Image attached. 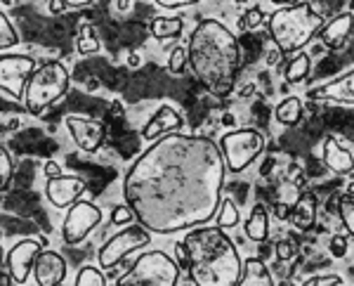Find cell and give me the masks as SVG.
<instances>
[{
  "mask_svg": "<svg viewBox=\"0 0 354 286\" xmlns=\"http://www.w3.org/2000/svg\"><path fill=\"white\" fill-rule=\"evenodd\" d=\"M85 192V182L76 175H57L48 177V185H45V194H48L50 204L57 208H68L73 202L81 199Z\"/></svg>",
  "mask_w": 354,
  "mask_h": 286,
  "instance_id": "13",
  "label": "cell"
},
{
  "mask_svg": "<svg viewBox=\"0 0 354 286\" xmlns=\"http://www.w3.org/2000/svg\"><path fill=\"white\" fill-rule=\"evenodd\" d=\"M322 159L326 163V168H330L333 173L338 175H352V168H354V157H352V150L345 147L338 137L328 135L324 140V150H322Z\"/></svg>",
  "mask_w": 354,
  "mask_h": 286,
  "instance_id": "18",
  "label": "cell"
},
{
  "mask_svg": "<svg viewBox=\"0 0 354 286\" xmlns=\"http://www.w3.org/2000/svg\"><path fill=\"white\" fill-rule=\"evenodd\" d=\"M222 123H225V125H232V123H234V116H232V114H225V116H222Z\"/></svg>",
  "mask_w": 354,
  "mask_h": 286,
  "instance_id": "47",
  "label": "cell"
},
{
  "mask_svg": "<svg viewBox=\"0 0 354 286\" xmlns=\"http://www.w3.org/2000/svg\"><path fill=\"white\" fill-rule=\"evenodd\" d=\"M239 284L243 286H272V272L267 270V265L260 258H245L241 262V277H239Z\"/></svg>",
  "mask_w": 354,
  "mask_h": 286,
  "instance_id": "20",
  "label": "cell"
},
{
  "mask_svg": "<svg viewBox=\"0 0 354 286\" xmlns=\"http://www.w3.org/2000/svg\"><path fill=\"white\" fill-rule=\"evenodd\" d=\"M272 3H277V5H295V3H302V0H272Z\"/></svg>",
  "mask_w": 354,
  "mask_h": 286,
  "instance_id": "46",
  "label": "cell"
},
{
  "mask_svg": "<svg viewBox=\"0 0 354 286\" xmlns=\"http://www.w3.org/2000/svg\"><path fill=\"white\" fill-rule=\"evenodd\" d=\"M182 125H185V118L180 116V111L170 105H163V107H158L156 114L145 123L142 137H145L147 142H153L168 133H180Z\"/></svg>",
  "mask_w": 354,
  "mask_h": 286,
  "instance_id": "16",
  "label": "cell"
},
{
  "mask_svg": "<svg viewBox=\"0 0 354 286\" xmlns=\"http://www.w3.org/2000/svg\"><path fill=\"white\" fill-rule=\"evenodd\" d=\"M66 128L71 140L76 142L78 150L95 154L104 145V125L93 118H83V116H66Z\"/></svg>",
  "mask_w": 354,
  "mask_h": 286,
  "instance_id": "12",
  "label": "cell"
},
{
  "mask_svg": "<svg viewBox=\"0 0 354 286\" xmlns=\"http://www.w3.org/2000/svg\"><path fill=\"white\" fill-rule=\"evenodd\" d=\"M93 0H64L66 8H85V5H90Z\"/></svg>",
  "mask_w": 354,
  "mask_h": 286,
  "instance_id": "42",
  "label": "cell"
},
{
  "mask_svg": "<svg viewBox=\"0 0 354 286\" xmlns=\"http://www.w3.org/2000/svg\"><path fill=\"white\" fill-rule=\"evenodd\" d=\"M317 36L322 38V43L326 45L328 50H342L350 43V36H352V10L335 15L330 21H324L322 28L317 31Z\"/></svg>",
  "mask_w": 354,
  "mask_h": 286,
  "instance_id": "17",
  "label": "cell"
},
{
  "mask_svg": "<svg viewBox=\"0 0 354 286\" xmlns=\"http://www.w3.org/2000/svg\"><path fill=\"white\" fill-rule=\"evenodd\" d=\"M116 10H118V12H128V10H130V0H116Z\"/></svg>",
  "mask_w": 354,
  "mask_h": 286,
  "instance_id": "43",
  "label": "cell"
},
{
  "mask_svg": "<svg viewBox=\"0 0 354 286\" xmlns=\"http://www.w3.org/2000/svg\"><path fill=\"white\" fill-rule=\"evenodd\" d=\"M277 256H279L281 260L293 258V256H295V244H293V239H281V242L277 244Z\"/></svg>",
  "mask_w": 354,
  "mask_h": 286,
  "instance_id": "37",
  "label": "cell"
},
{
  "mask_svg": "<svg viewBox=\"0 0 354 286\" xmlns=\"http://www.w3.org/2000/svg\"><path fill=\"white\" fill-rule=\"evenodd\" d=\"M250 93H253V85H248V88H243V93H241V95L245 97V95H250Z\"/></svg>",
  "mask_w": 354,
  "mask_h": 286,
  "instance_id": "49",
  "label": "cell"
},
{
  "mask_svg": "<svg viewBox=\"0 0 354 286\" xmlns=\"http://www.w3.org/2000/svg\"><path fill=\"white\" fill-rule=\"evenodd\" d=\"M279 194H281V204L286 206V208H290L295 202L300 199V187L293 185V182H281V187H279Z\"/></svg>",
  "mask_w": 354,
  "mask_h": 286,
  "instance_id": "34",
  "label": "cell"
},
{
  "mask_svg": "<svg viewBox=\"0 0 354 286\" xmlns=\"http://www.w3.org/2000/svg\"><path fill=\"white\" fill-rule=\"evenodd\" d=\"M324 24V17L314 12L310 3L283 5L267 15V28L277 50L281 55L300 53L307 43L317 36V31Z\"/></svg>",
  "mask_w": 354,
  "mask_h": 286,
  "instance_id": "4",
  "label": "cell"
},
{
  "mask_svg": "<svg viewBox=\"0 0 354 286\" xmlns=\"http://www.w3.org/2000/svg\"><path fill=\"white\" fill-rule=\"evenodd\" d=\"M151 244V232L145 230L142 225H133V227H125L118 234H113L111 239H106V244L100 249L97 253V262L100 267L104 270H111L121 262L125 256H130L137 249H145V246Z\"/></svg>",
  "mask_w": 354,
  "mask_h": 286,
  "instance_id": "8",
  "label": "cell"
},
{
  "mask_svg": "<svg viewBox=\"0 0 354 286\" xmlns=\"http://www.w3.org/2000/svg\"><path fill=\"white\" fill-rule=\"evenodd\" d=\"M45 242H38V239H21L17 242L12 249L5 256V262H8L10 277H12L15 284H26L28 274H31L33 267V258L43 251Z\"/></svg>",
  "mask_w": 354,
  "mask_h": 286,
  "instance_id": "11",
  "label": "cell"
},
{
  "mask_svg": "<svg viewBox=\"0 0 354 286\" xmlns=\"http://www.w3.org/2000/svg\"><path fill=\"white\" fill-rule=\"evenodd\" d=\"M307 97L314 102H338V105H354V71L350 69L347 73L333 78V81L319 85V88L307 90Z\"/></svg>",
  "mask_w": 354,
  "mask_h": 286,
  "instance_id": "14",
  "label": "cell"
},
{
  "mask_svg": "<svg viewBox=\"0 0 354 286\" xmlns=\"http://www.w3.org/2000/svg\"><path fill=\"white\" fill-rule=\"evenodd\" d=\"M347 249H350V234H333L328 244V251L333 258H345L347 256Z\"/></svg>",
  "mask_w": 354,
  "mask_h": 286,
  "instance_id": "33",
  "label": "cell"
},
{
  "mask_svg": "<svg viewBox=\"0 0 354 286\" xmlns=\"http://www.w3.org/2000/svg\"><path fill=\"white\" fill-rule=\"evenodd\" d=\"M140 64H142L140 55H130V57H128V66H140Z\"/></svg>",
  "mask_w": 354,
  "mask_h": 286,
  "instance_id": "45",
  "label": "cell"
},
{
  "mask_svg": "<svg viewBox=\"0 0 354 286\" xmlns=\"http://www.w3.org/2000/svg\"><path fill=\"white\" fill-rule=\"evenodd\" d=\"M180 282V265L165 251H147L125 274L116 279L118 286H175Z\"/></svg>",
  "mask_w": 354,
  "mask_h": 286,
  "instance_id": "6",
  "label": "cell"
},
{
  "mask_svg": "<svg viewBox=\"0 0 354 286\" xmlns=\"http://www.w3.org/2000/svg\"><path fill=\"white\" fill-rule=\"evenodd\" d=\"M0 284H12V277H8V274H0Z\"/></svg>",
  "mask_w": 354,
  "mask_h": 286,
  "instance_id": "48",
  "label": "cell"
},
{
  "mask_svg": "<svg viewBox=\"0 0 354 286\" xmlns=\"http://www.w3.org/2000/svg\"><path fill=\"white\" fill-rule=\"evenodd\" d=\"M340 284L342 277H338V274H324V277H312L305 282V286H340Z\"/></svg>",
  "mask_w": 354,
  "mask_h": 286,
  "instance_id": "36",
  "label": "cell"
},
{
  "mask_svg": "<svg viewBox=\"0 0 354 286\" xmlns=\"http://www.w3.org/2000/svg\"><path fill=\"white\" fill-rule=\"evenodd\" d=\"M265 19H267V15L262 12L260 8H250L239 17V28H241V31H250V28H258L265 24Z\"/></svg>",
  "mask_w": 354,
  "mask_h": 286,
  "instance_id": "30",
  "label": "cell"
},
{
  "mask_svg": "<svg viewBox=\"0 0 354 286\" xmlns=\"http://www.w3.org/2000/svg\"><path fill=\"white\" fill-rule=\"evenodd\" d=\"M288 220L293 222L298 230L307 232L317 225V197L312 192L300 194V199L290 206L288 211Z\"/></svg>",
  "mask_w": 354,
  "mask_h": 286,
  "instance_id": "19",
  "label": "cell"
},
{
  "mask_svg": "<svg viewBox=\"0 0 354 286\" xmlns=\"http://www.w3.org/2000/svg\"><path fill=\"white\" fill-rule=\"evenodd\" d=\"M133 218H135V213L130 211V206L121 204V206H116V208H113L111 225H128V222H133Z\"/></svg>",
  "mask_w": 354,
  "mask_h": 286,
  "instance_id": "35",
  "label": "cell"
},
{
  "mask_svg": "<svg viewBox=\"0 0 354 286\" xmlns=\"http://www.w3.org/2000/svg\"><path fill=\"white\" fill-rule=\"evenodd\" d=\"M177 265L189 272L198 286H236L241 258L227 232L218 225H196L175 244Z\"/></svg>",
  "mask_w": 354,
  "mask_h": 286,
  "instance_id": "2",
  "label": "cell"
},
{
  "mask_svg": "<svg viewBox=\"0 0 354 286\" xmlns=\"http://www.w3.org/2000/svg\"><path fill=\"white\" fill-rule=\"evenodd\" d=\"M225 161L210 137L168 133L130 166L123 199L151 234H175L215 218L225 185Z\"/></svg>",
  "mask_w": 354,
  "mask_h": 286,
  "instance_id": "1",
  "label": "cell"
},
{
  "mask_svg": "<svg viewBox=\"0 0 354 286\" xmlns=\"http://www.w3.org/2000/svg\"><path fill=\"white\" fill-rule=\"evenodd\" d=\"M151 36L156 41H168V38H180L185 31V21L182 17H153L151 19Z\"/></svg>",
  "mask_w": 354,
  "mask_h": 286,
  "instance_id": "22",
  "label": "cell"
},
{
  "mask_svg": "<svg viewBox=\"0 0 354 286\" xmlns=\"http://www.w3.org/2000/svg\"><path fill=\"white\" fill-rule=\"evenodd\" d=\"M198 0H156V5H161L165 10H180L187 8V5H196Z\"/></svg>",
  "mask_w": 354,
  "mask_h": 286,
  "instance_id": "38",
  "label": "cell"
},
{
  "mask_svg": "<svg viewBox=\"0 0 354 286\" xmlns=\"http://www.w3.org/2000/svg\"><path fill=\"white\" fill-rule=\"evenodd\" d=\"M338 213H340V222L345 225L347 234H352L354 232V192H352V185L347 187V192L340 197Z\"/></svg>",
  "mask_w": 354,
  "mask_h": 286,
  "instance_id": "27",
  "label": "cell"
},
{
  "mask_svg": "<svg viewBox=\"0 0 354 286\" xmlns=\"http://www.w3.org/2000/svg\"><path fill=\"white\" fill-rule=\"evenodd\" d=\"M241 222V215H239V208L232 199H220L218 213H215V225L222 227V230H230V227H236Z\"/></svg>",
  "mask_w": 354,
  "mask_h": 286,
  "instance_id": "26",
  "label": "cell"
},
{
  "mask_svg": "<svg viewBox=\"0 0 354 286\" xmlns=\"http://www.w3.org/2000/svg\"><path fill=\"white\" fill-rule=\"evenodd\" d=\"M234 3H236L239 8H241V5H245V3H248V0H234Z\"/></svg>",
  "mask_w": 354,
  "mask_h": 286,
  "instance_id": "51",
  "label": "cell"
},
{
  "mask_svg": "<svg viewBox=\"0 0 354 286\" xmlns=\"http://www.w3.org/2000/svg\"><path fill=\"white\" fill-rule=\"evenodd\" d=\"M277 215H279L281 220H286V218H288V208H286V206L279 204V206H277Z\"/></svg>",
  "mask_w": 354,
  "mask_h": 286,
  "instance_id": "44",
  "label": "cell"
},
{
  "mask_svg": "<svg viewBox=\"0 0 354 286\" xmlns=\"http://www.w3.org/2000/svg\"><path fill=\"white\" fill-rule=\"evenodd\" d=\"M310 69H312L310 55L298 53V55L293 57V60L288 62V66H286V83H290V85L302 83L307 76H310Z\"/></svg>",
  "mask_w": 354,
  "mask_h": 286,
  "instance_id": "25",
  "label": "cell"
},
{
  "mask_svg": "<svg viewBox=\"0 0 354 286\" xmlns=\"http://www.w3.org/2000/svg\"><path fill=\"white\" fill-rule=\"evenodd\" d=\"M48 8H50V12H53V15H62L66 10V5H64V0H50Z\"/></svg>",
  "mask_w": 354,
  "mask_h": 286,
  "instance_id": "40",
  "label": "cell"
},
{
  "mask_svg": "<svg viewBox=\"0 0 354 286\" xmlns=\"http://www.w3.org/2000/svg\"><path fill=\"white\" fill-rule=\"evenodd\" d=\"M274 116H277L279 123L288 125V128L298 125L302 121V102H300V97H286V100H281L277 105V109H274Z\"/></svg>",
  "mask_w": 354,
  "mask_h": 286,
  "instance_id": "23",
  "label": "cell"
},
{
  "mask_svg": "<svg viewBox=\"0 0 354 286\" xmlns=\"http://www.w3.org/2000/svg\"><path fill=\"white\" fill-rule=\"evenodd\" d=\"M168 69H170V73H175V76H180V73H185V71H187V48L177 45L173 53H170Z\"/></svg>",
  "mask_w": 354,
  "mask_h": 286,
  "instance_id": "32",
  "label": "cell"
},
{
  "mask_svg": "<svg viewBox=\"0 0 354 286\" xmlns=\"http://www.w3.org/2000/svg\"><path fill=\"white\" fill-rule=\"evenodd\" d=\"M218 150L230 173H241L265 150V135L255 128H236L222 135Z\"/></svg>",
  "mask_w": 354,
  "mask_h": 286,
  "instance_id": "7",
  "label": "cell"
},
{
  "mask_svg": "<svg viewBox=\"0 0 354 286\" xmlns=\"http://www.w3.org/2000/svg\"><path fill=\"white\" fill-rule=\"evenodd\" d=\"M76 284L78 286H104L106 284V277L102 274L100 267L85 265V267H81V272L76 274Z\"/></svg>",
  "mask_w": 354,
  "mask_h": 286,
  "instance_id": "29",
  "label": "cell"
},
{
  "mask_svg": "<svg viewBox=\"0 0 354 286\" xmlns=\"http://www.w3.org/2000/svg\"><path fill=\"white\" fill-rule=\"evenodd\" d=\"M36 66V60L28 55H0V90L12 100H24L26 81Z\"/></svg>",
  "mask_w": 354,
  "mask_h": 286,
  "instance_id": "10",
  "label": "cell"
},
{
  "mask_svg": "<svg viewBox=\"0 0 354 286\" xmlns=\"http://www.w3.org/2000/svg\"><path fill=\"white\" fill-rule=\"evenodd\" d=\"M245 237L255 244L267 242V237H270V213L262 204L250 211L248 220H245Z\"/></svg>",
  "mask_w": 354,
  "mask_h": 286,
  "instance_id": "21",
  "label": "cell"
},
{
  "mask_svg": "<svg viewBox=\"0 0 354 286\" xmlns=\"http://www.w3.org/2000/svg\"><path fill=\"white\" fill-rule=\"evenodd\" d=\"M102 48L100 38H97V31L95 26L90 24V21H83L81 26H78V36H76V50L78 55L88 57V55H97Z\"/></svg>",
  "mask_w": 354,
  "mask_h": 286,
  "instance_id": "24",
  "label": "cell"
},
{
  "mask_svg": "<svg viewBox=\"0 0 354 286\" xmlns=\"http://www.w3.org/2000/svg\"><path fill=\"white\" fill-rule=\"evenodd\" d=\"M68 71L62 62L50 60L43 62L41 66L33 69V73L28 76L26 88H24V105L26 111L33 116H41L50 105H55L59 97L66 95L68 90Z\"/></svg>",
  "mask_w": 354,
  "mask_h": 286,
  "instance_id": "5",
  "label": "cell"
},
{
  "mask_svg": "<svg viewBox=\"0 0 354 286\" xmlns=\"http://www.w3.org/2000/svg\"><path fill=\"white\" fill-rule=\"evenodd\" d=\"M3 260H5V251H3V246H0V265H3Z\"/></svg>",
  "mask_w": 354,
  "mask_h": 286,
  "instance_id": "50",
  "label": "cell"
},
{
  "mask_svg": "<svg viewBox=\"0 0 354 286\" xmlns=\"http://www.w3.org/2000/svg\"><path fill=\"white\" fill-rule=\"evenodd\" d=\"M102 222V208L93 202H73L62 222V237L66 244L76 246L88 239V234Z\"/></svg>",
  "mask_w": 354,
  "mask_h": 286,
  "instance_id": "9",
  "label": "cell"
},
{
  "mask_svg": "<svg viewBox=\"0 0 354 286\" xmlns=\"http://www.w3.org/2000/svg\"><path fill=\"white\" fill-rule=\"evenodd\" d=\"M0 3H3V5H12V0H0Z\"/></svg>",
  "mask_w": 354,
  "mask_h": 286,
  "instance_id": "52",
  "label": "cell"
},
{
  "mask_svg": "<svg viewBox=\"0 0 354 286\" xmlns=\"http://www.w3.org/2000/svg\"><path fill=\"white\" fill-rule=\"evenodd\" d=\"M187 64L215 97H227L241 66L236 36L218 19H203L189 36Z\"/></svg>",
  "mask_w": 354,
  "mask_h": 286,
  "instance_id": "3",
  "label": "cell"
},
{
  "mask_svg": "<svg viewBox=\"0 0 354 286\" xmlns=\"http://www.w3.org/2000/svg\"><path fill=\"white\" fill-rule=\"evenodd\" d=\"M43 173H45V177H57V175H62V166L57 161H48L43 168Z\"/></svg>",
  "mask_w": 354,
  "mask_h": 286,
  "instance_id": "39",
  "label": "cell"
},
{
  "mask_svg": "<svg viewBox=\"0 0 354 286\" xmlns=\"http://www.w3.org/2000/svg\"><path fill=\"white\" fill-rule=\"evenodd\" d=\"M281 53H279V50L277 48H274V50H270V53H267V64H270V66H274V64H279V60H281Z\"/></svg>",
  "mask_w": 354,
  "mask_h": 286,
  "instance_id": "41",
  "label": "cell"
},
{
  "mask_svg": "<svg viewBox=\"0 0 354 286\" xmlns=\"http://www.w3.org/2000/svg\"><path fill=\"white\" fill-rule=\"evenodd\" d=\"M31 272L41 286H57L66 279V260L57 251H41L33 258Z\"/></svg>",
  "mask_w": 354,
  "mask_h": 286,
  "instance_id": "15",
  "label": "cell"
},
{
  "mask_svg": "<svg viewBox=\"0 0 354 286\" xmlns=\"http://www.w3.org/2000/svg\"><path fill=\"white\" fill-rule=\"evenodd\" d=\"M12 159H10L8 150H5L3 145H0V192H5L10 187V182H12Z\"/></svg>",
  "mask_w": 354,
  "mask_h": 286,
  "instance_id": "31",
  "label": "cell"
},
{
  "mask_svg": "<svg viewBox=\"0 0 354 286\" xmlns=\"http://www.w3.org/2000/svg\"><path fill=\"white\" fill-rule=\"evenodd\" d=\"M19 43V33L15 31L12 21L8 19V15L0 10V50H8V48H15Z\"/></svg>",
  "mask_w": 354,
  "mask_h": 286,
  "instance_id": "28",
  "label": "cell"
}]
</instances>
